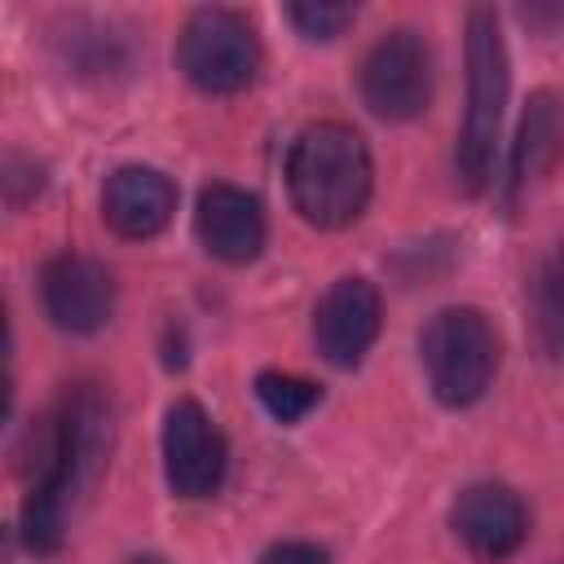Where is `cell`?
I'll use <instances>...</instances> for the list:
<instances>
[{
	"mask_svg": "<svg viewBox=\"0 0 564 564\" xmlns=\"http://www.w3.org/2000/svg\"><path fill=\"white\" fill-rule=\"evenodd\" d=\"M375 194V159L357 128L339 119L308 123L286 154V198L313 229H348Z\"/></svg>",
	"mask_w": 564,
	"mask_h": 564,
	"instance_id": "6da1fadb",
	"label": "cell"
},
{
	"mask_svg": "<svg viewBox=\"0 0 564 564\" xmlns=\"http://www.w3.org/2000/svg\"><path fill=\"white\" fill-rule=\"evenodd\" d=\"M463 62H467V110H463V128L454 141V181L467 198H476L494 185L502 110L511 97V57H507L502 22L489 4L467 9Z\"/></svg>",
	"mask_w": 564,
	"mask_h": 564,
	"instance_id": "7a4b0ae2",
	"label": "cell"
},
{
	"mask_svg": "<svg viewBox=\"0 0 564 564\" xmlns=\"http://www.w3.org/2000/svg\"><path fill=\"white\" fill-rule=\"evenodd\" d=\"M419 361L432 397L445 410H467L494 388L502 361L498 326L471 304H449L419 330Z\"/></svg>",
	"mask_w": 564,
	"mask_h": 564,
	"instance_id": "3957f363",
	"label": "cell"
},
{
	"mask_svg": "<svg viewBox=\"0 0 564 564\" xmlns=\"http://www.w3.org/2000/svg\"><path fill=\"white\" fill-rule=\"evenodd\" d=\"M176 70L207 97H234L260 70V35L247 22V13L203 4L181 22Z\"/></svg>",
	"mask_w": 564,
	"mask_h": 564,
	"instance_id": "277c9868",
	"label": "cell"
},
{
	"mask_svg": "<svg viewBox=\"0 0 564 564\" xmlns=\"http://www.w3.org/2000/svg\"><path fill=\"white\" fill-rule=\"evenodd\" d=\"M432 48L414 26L383 31L361 66H357V93L361 106L383 123H410L432 106Z\"/></svg>",
	"mask_w": 564,
	"mask_h": 564,
	"instance_id": "5b68a950",
	"label": "cell"
},
{
	"mask_svg": "<svg viewBox=\"0 0 564 564\" xmlns=\"http://www.w3.org/2000/svg\"><path fill=\"white\" fill-rule=\"evenodd\" d=\"M229 449L216 419L194 401L176 397L163 414V476L176 498H212L225 480Z\"/></svg>",
	"mask_w": 564,
	"mask_h": 564,
	"instance_id": "8992f818",
	"label": "cell"
},
{
	"mask_svg": "<svg viewBox=\"0 0 564 564\" xmlns=\"http://www.w3.org/2000/svg\"><path fill=\"white\" fill-rule=\"evenodd\" d=\"M383 326V300L370 278H335L313 308V344L326 366L357 370Z\"/></svg>",
	"mask_w": 564,
	"mask_h": 564,
	"instance_id": "52a82bcc",
	"label": "cell"
},
{
	"mask_svg": "<svg viewBox=\"0 0 564 564\" xmlns=\"http://www.w3.org/2000/svg\"><path fill=\"white\" fill-rule=\"evenodd\" d=\"M40 304L62 335H97L115 313V278L93 256L57 251L40 269Z\"/></svg>",
	"mask_w": 564,
	"mask_h": 564,
	"instance_id": "ba28073f",
	"label": "cell"
},
{
	"mask_svg": "<svg viewBox=\"0 0 564 564\" xmlns=\"http://www.w3.org/2000/svg\"><path fill=\"white\" fill-rule=\"evenodd\" d=\"M449 529L467 546V555L498 564L511 560L529 538V507L502 480H471L449 502Z\"/></svg>",
	"mask_w": 564,
	"mask_h": 564,
	"instance_id": "9c48e42d",
	"label": "cell"
},
{
	"mask_svg": "<svg viewBox=\"0 0 564 564\" xmlns=\"http://www.w3.org/2000/svg\"><path fill=\"white\" fill-rule=\"evenodd\" d=\"M194 238L220 264H251L269 238V220H264L260 198L229 185V181L203 185L198 203H194Z\"/></svg>",
	"mask_w": 564,
	"mask_h": 564,
	"instance_id": "30bf717a",
	"label": "cell"
},
{
	"mask_svg": "<svg viewBox=\"0 0 564 564\" xmlns=\"http://www.w3.org/2000/svg\"><path fill=\"white\" fill-rule=\"evenodd\" d=\"M176 216V185L167 172L145 163H123L101 185V220L123 242L159 238Z\"/></svg>",
	"mask_w": 564,
	"mask_h": 564,
	"instance_id": "8fae6325",
	"label": "cell"
},
{
	"mask_svg": "<svg viewBox=\"0 0 564 564\" xmlns=\"http://www.w3.org/2000/svg\"><path fill=\"white\" fill-rule=\"evenodd\" d=\"M564 154V101L551 88L529 93L524 115L516 123V141H511V167H507V194L520 198L524 189H533L538 181L551 176V167Z\"/></svg>",
	"mask_w": 564,
	"mask_h": 564,
	"instance_id": "7c38bea8",
	"label": "cell"
},
{
	"mask_svg": "<svg viewBox=\"0 0 564 564\" xmlns=\"http://www.w3.org/2000/svg\"><path fill=\"white\" fill-rule=\"evenodd\" d=\"M57 48L75 75H93V79H110L132 66L128 40L110 22H93V18H70V26L57 35Z\"/></svg>",
	"mask_w": 564,
	"mask_h": 564,
	"instance_id": "4fadbf2b",
	"label": "cell"
},
{
	"mask_svg": "<svg viewBox=\"0 0 564 564\" xmlns=\"http://www.w3.org/2000/svg\"><path fill=\"white\" fill-rule=\"evenodd\" d=\"M533 330L546 352H564V238L533 273Z\"/></svg>",
	"mask_w": 564,
	"mask_h": 564,
	"instance_id": "5bb4252c",
	"label": "cell"
},
{
	"mask_svg": "<svg viewBox=\"0 0 564 564\" xmlns=\"http://www.w3.org/2000/svg\"><path fill=\"white\" fill-rule=\"evenodd\" d=\"M256 401L264 405L269 419L300 423L308 410L322 405V388L313 379H300V375H286V370H260L256 375Z\"/></svg>",
	"mask_w": 564,
	"mask_h": 564,
	"instance_id": "9a60e30c",
	"label": "cell"
},
{
	"mask_svg": "<svg viewBox=\"0 0 564 564\" xmlns=\"http://www.w3.org/2000/svg\"><path fill=\"white\" fill-rule=\"evenodd\" d=\"M66 516H70V502H62V498H53V494L26 489L22 516H18L22 546H26L31 555H57L62 542H66Z\"/></svg>",
	"mask_w": 564,
	"mask_h": 564,
	"instance_id": "2e32d148",
	"label": "cell"
},
{
	"mask_svg": "<svg viewBox=\"0 0 564 564\" xmlns=\"http://www.w3.org/2000/svg\"><path fill=\"white\" fill-rule=\"evenodd\" d=\"M286 22L295 26L300 40L330 44L357 22V9L352 4H330V0H300V4H286Z\"/></svg>",
	"mask_w": 564,
	"mask_h": 564,
	"instance_id": "e0dca14e",
	"label": "cell"
},
{
	"mask_svg": "<svg viewBox=\"0 0 564 564\" xmlns=\"http://www.w3.org/2000/svg\"><path fill=\"white\" fill-rule=\"evenodd\" d=\"M0 189H4V203L13 212H22L26 203H35L44 194V163H35L22 150H9L4 167H0Z\"/></svg>",
	"mask_w": 564,
	"mask_h": 564,
	"instance_id": "ac0fdd59",
	"label": "cell"
},
{
	"mask_svg": "<svg viewBox=\"0 0 564 564\" xmlns=\"http://www.w3.org/2000/svg\"><path fill=\"white\" fill-rule=\"evenodd\" d=\"M326 546L317 542H300V538H286V542H273L269 551H260L256 564H326Z\"/></svg>",
	"mask_w": 564,
	"mask_h": 564,
	"instance_id": "d6986e66",
	"label": "cell"
},
{
	"mask_svg": "<svg viewBox=\"0 0 564 564\" xmlns=\"http://www.w3.org/2000/svg\"><path fill=\"white\" fill-rule=\"evenodd\" d=\"M520 18L529 26H551V22H564V4H529V9H520Z\"/></svg>",
	"mask_w": 564,
	"mask_h": 564,
	"instance_id": "ffe728a7",
	"label": "cell"
},
{
	"mask_svg": "<svg viewBox=\"0 0 564 564\" xmlns=\"http://www.w3.org/2000/svg\"><path fill=\"white\" fill-rule=\"evenodd\" d=\"M128 564H167V560H163V555H154V551H141V555H132Z\"/></svg>",
	"mask_w": 564,
	"mask_h": 564,
	"instance_id": "44dd1931",
	"label": "cell"
}]
</instances>
